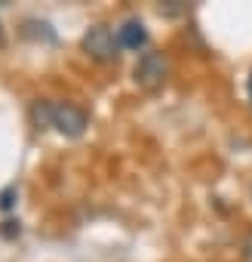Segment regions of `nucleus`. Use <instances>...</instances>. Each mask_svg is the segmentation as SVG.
Returning a JSON list of instances; mask_svg holds the SVG:
<instances>
[{
    "instance_id": "20e7f679",
    "label": "nucleus",
    "mask_w": 252,
    "mask_h": 262,
    "mask_svg": "<svg viewBox=\"0 0 252 262\" xmlns=\"http://www.w3.org/2000/svg\"><path fill=\"white\" fill-rule=\"evenodd\" d=\"M117 43L126 47V50H145L148 47V28L139 19H126L117 28Z\"/></svg>"
},
{
    "instance_id": "6e6552de",
    "label": "nucleus",
    "mask_w": 252,
    "mask_h": 262,
    "mask_svg": "<svg viewBox=\"0 0 252 262\" xmlns=\"http://www.w3.org/2000/svg\"><path fill=\"white\" fill-rule=\"evenodd\" d=\"M160 10L166 16H179V13H188V4H185V0H169V4H163Z\"/></svg>"
},
{
    "instance_id": "f03ea898",
    "label": "nucleus",
    "mask_w": 252,
    "mask_h": 262,
    "mask_svg": "<svg viewBox=\"0 0 252 262\" xmlns=\"http://www.w3.org/2000/svg\"><path fill=\"white\" fill-rule=\"evenodd\" d=\"M80 47L89 59L95 62H114L120 56V43H117V34L105 25H92L83 37H80Z\"/></svg>"
},
{
    "instance_id": "423d86ee",
    "label": "nucleus",
    "mask_w": 252,
    "mask_h": 262,
    "mask_svg": "<svg viewBox=\"0 0 252 262\" xmlns=\"http://www.w3.org/2000/svg\"><path fill=\"white\" fill-rule=\"evenodd\" d=\"M16 198H19V188L16 185H7L0 191V210H13L16 207Z\"/></svg>"
},
{
    "instance_id": "9b49d317",
    "label": "nucleus",
    "mask_w": 252,
    "mask_h": 262,
    "mask_svg": "<svg viewBox=\"0 0 252 262\" xmlns=\"http://www.w3.org/2000/svg\"><path fill=\"white\" fill-rule=\"evenodd\" d=\"M0 47H4V34H0Z\"/></svg>"
},
{
    "instance_id": "39448f33",
    "label": "nucleus",
    "mask_w": 252,
    "mask_h": 262,
    "mask_svg": "<svg viewBox=\"0 0 252 262\" xmlns=\"http://www.w3.org/2000/svg\"><path fill=\"white\" fill-rule=\"evenodd\" d=\"M53 105H56V102H46V99H37V102L31 105V120H34L37 129L53 126Z\"/></svg>"
},
{
    "instance_id": "0eeeda50",
    "label": "nucleus",
    "mask_w": 252,
    "mask_h": 262,
    "mask_svg": "<svg viewBox=\"0 0 252 262\" xmlns=\"http://www.w3.org/2000/svg\"><path fill=\"white\" fill-rule=\"evenodd\" d=\"M0 234H4L7 241H13V237H19V234H22V225H19V219H7L4 225H0Z\"/></svg>"
},
{
    "instance_id": "7ed1b4c3",
    "label": "nucleus",
    "mask_w": 252,
    "mask_h": 262,
    "mask_svg": "<svg viewBox=\"0 0 252 262\" xmlns=\"http://www.w3.org/2000/svg\"><path fill=\"white\" fill-rule=\"evenodd\" d=\"M86 123H89V114L80 105H74V102H56L53 105V126L59 129L62 136L80 139L83 129H86Z\"/></svg>"
},
{
    "instance_id": "f257e3e1",
    "label": "nucleus",
    "mask_w": 252,
    "mask_h": 262,
    "mask_svg": "<svg viewBox=\"0 0 252 262\" xmlns=\"http://www.w3.org/2000/svg\"><path fill=\"white\" fill-rule=\"evenodd\" d=\"M136 83L142 86V90H148V93H154V90H160L163 83H166V77H169V62H166V56L163 53H157V50H148V53H142L139 56V62H136Z\"/></svg>"
},
{
    "instance_id": "1a4fd4ad",
    "label": "nucleus",
    "mask_w": 252,
    "mask_h": 262,
    "mask_svg": "<svg viewBox=\"0 0 252 262\" xmlns=\"http://www.w3.org/2000/svg\"><path fill=\"white\" fill-rule=\"evenodd\" d=\"M243 262H252V234H249L246 244H243Z\"/></svg>"
},
{
    "instance_id": "9d476101",
    "label": "nucleus",
    "mask_w": 252,
    "mask_h": 262,
    "mask_svg": "<svg viewBox=\"0 0 252 262\" xmlns=\"http://www.w3.org/2000/svg\"><path fill=\"white\" fill-rule=\"evenodd\" d=\"M249 102H252V77H249Z\"/></svg>"
}]
</instances>
